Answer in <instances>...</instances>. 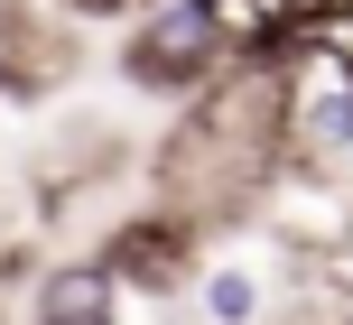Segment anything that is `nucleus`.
<instances>
[{
  "mask_svg": "<svg viewBox=\"0 0 353 325\" xmlns=\"http://www.w3.org/2000/svg\"><path fill=\"white\" fill-rule=\"evenodd\" d=\"M28 325H121V279L103 260H56L28 289Z\"/></svg>",
  "mask_w": 353,
  "mask_h": 325,
  "instance_id": "3",
  "label": "nucleus"
},
{
  "mask_svg": "<svg viewBox=\"0 0 353 325\" xmlns=\"http://www.w3.org/2000/svg\"><path fill=\"white\" fill-rule=\"evenodd\" d=\"M93 260L121 279V297H176L195 279V223L186 214H130V223H112V242Z\"/></svg>",
  "mask_w": 353,
  "mask_h": 325,
  "instance_id": "2",
  "label": "nucleus"
},
{
  "mask_svg": "<svg viewBox=\"0 0 353 325\" xmlns=\"http://www.w3.org/2000/svg\"><path fill=\"white\" fill-rule=\"evenodd\" d=\"M223 56H232V37L214 28V10L205 0H149V19L121 37V74L140 93H205L214 74H223Z\"/></svg>",
  "mask_w": 353,
  "mask_h": 325,
  "instance_id": "1",
  "label": "nucleus"
},
{
  "mask_svg": "<svg viewBox=\"0 0 353 325\" xmlns=\"http://www.w3.org/2000/svg\"><path fill=\"white\" fill-rule=\"evenodd\" d=\"M251 316H261V289L242 270H214L205 279V325H251Z\"/></svg>",
  "mask_w": 353,
  "mask_h": 325,
  "instance_id": "4",
  "label": "nucleus"
},
{
  "mask_svg": "<svg viewBox=\"0 0 353 325\" xmlns=\"http://www.w3.org/2000/svg\"><path fill=\"white\" fill-rule=\"evenodd\" d=\"M56 10H74V19H112V10H130V0H56Z\"/></svg>",
  "mask_w": 353,
  "mask_h": 325,
  "instance_id": "5",
  "label": "nucleus"
}]
</instances>
